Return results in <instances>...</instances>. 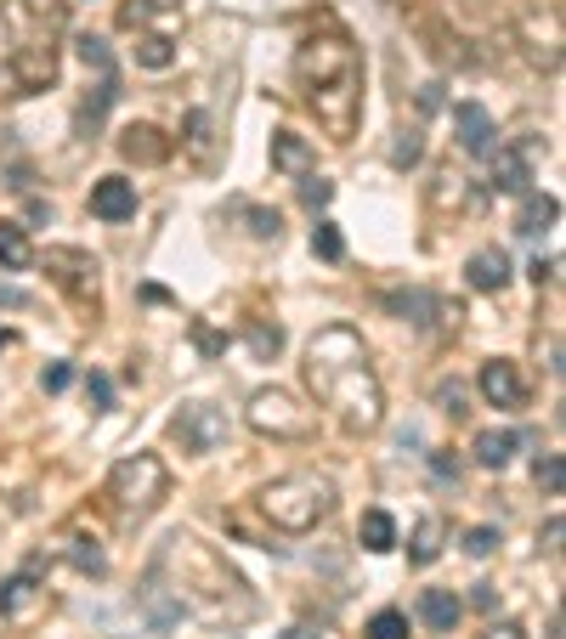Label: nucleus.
<instances>
[{"label":"nucleus","mask_w":566,"mask_h":639,"mask_svg":"<svg viewBox=\"0 0 566 639\" xmlns=\"http://www.w3.org/2000/svg\"><path fill=\"white\" fill-rule=\"evenodd\" d=\"M306 385H312L317 408H328L346 430L368 436V430L386 425V390H380V374H374L368 346H363L357 328L328 323V328L312 334V346H306Z\"/></svg>","instance_id":"1"},{"label":"nucleus","mask_w":566,"mask_h":639,"mask_svg":"<svg viewBox=\"0 0 566 639\" xmlns=\"http://www.w3.org/2000/svg\"><path fill=\"white\" fill-rule=\"evenodd\" d=\"M295 85H301V103L312 108V119L323 125L328 142L357 136V125H363V52L340 29H323V34L301 40Z\"/></svg>","instance_id":"2"},{"label":"nucleus","mask_w":566,"mask_h":639,"mask_svg":"<svg viewBox=\"0 0 566 639\" xmlns=\"http://www.w3.org/2000/svg\"><path fill=\"white\" fill-rule=\"evenodd\" d=\"M57 0H0V96H34L57 85Z\"/></svg>","instance_id":"3"},{"label":"nucleus","mask_w":566,"mask_h":639,"mask_svg":"<svg viewBox=\"0 0 566 639\" xmlns=\"http://www.w3.org/2000/svg\"><path fill=\"white\" fill-rule=\"evenodd\" d=\"M255 504L277 532L301 537V532H317L328 515H335V481H328L323 470H290V475L266 481L255 493Z\"/></svg>","instance_id":"4"},{"label":"nucleus","mask_w":566,"mask_h":639,"mask_svg":"<svg viewBox=\"0 0 566 639\" xmlns=\"http://www.w3.org/2000/svg\"><path fill=\"white\" fill-rule=\"evenodd\" d=\"M165 493H170V470H165L159 453H130V459H119V464L108 470V499H114V510L130 515V521L154 515V510L165 504Z\"/></svg>","instance_id":"5"},{"label":"nucleus","mask_w":566,"mask_h":639,"mask_svg":"<svg viewBox=\"0 0 566 639\" xmlns=\"http://www.w3.org/2000/svg\"><path fill=\"white\" fill-rule=\"evenodd\" d=\"M244 419H250L255 436H272V441H306V436H317V413L301 408L290 390H277V385H261V390H255L250 408H244Z\"/></svg>","instance_id":"6"},{"label":"nucleus","mask_w":566,"mask_h":639,"mask_svg":"<svg viewBox=\"0 0 566 639\" xmlns=\"http://www.w3.org/2000/svg\"><path fill=\"white\" fill-rule=\"evenodd\" d=\"M45 272H52V283L69 294L74 306H85V312L103 306V266H97V255H85V250H45Z\"/></svg>","instance_id":"7"},{"label":"nucleus","mask_w":566,"mask_h":639,"mask_svg":"<svg viewBox=\"0 0 566 639\" xmlns=\"http://www.w3.org/2000/svg\"><path fill=\"white\" fill-rule=\"evenodd\" d=\"M476 390H482V402H488V408H499V413H522V408L533 402V385H527V374L515 368L510 357H493V363H482V374H476Z\"/></svg>","instance_id":"8"},{"label":"nucleus","mask_w":566,"mask_h":639,"mask_svg":"<svg viewBox=\"0 0 566 639\" xmlns=\"http://www.w3.org/2000/svg\"><path fill=\"white\" fill-rule=\"evenodd\" d=\"M170 436L181 441V453H216L221 441H227V413L210 408V402H187L170 419Z\"/></svg>","instance_id":"9"},{"label":"nucleus","mask_w":566,"mask_h":639,"mask_svg":"<svg viewBox=\"0 0 566 639\" xmlns=\"http://www.w3.org/2000/svg\"><path fill=\"white\" fill-rule=\"evenodd\" d=\"M386 306H391L402 323H419V328H431V323L459 328V317H464L459 301H442V294H431V289H391V294H386Z\"/></svg>","instance_id":"10"},{"label":"nucleus","mask_w":566,"mask_h":639,"mask_svg":"<svg viewBox=\"0 0 566 639\" xmlns=\"http://www.w3.org/2000/svg\"><path fill=\"white\" fill-rule=\"evenodd\" d=\"M533 154H538V142L499 147V154H493V192H515V199H522L527 181H533Z\"/></svg>","instance_id":"11"},{"label":"nucleus","mask_w":566,"mask_h":639,"mask_svg":"<svg viewBox=\"0 0 566 639\" xmlns=\"http://www.w3.org/2000/svg\"><path fill=\"white\" fill-rule=\"evenodd\" d=\"M453 136H459V147L470 159H488L493 154V114L482 103H459L453 108Z\"/></svg>","instance_id":"12"},{"label":"nucleus","mask_w":566,"mask_h":639,"mask_svg":"<svg viewBox=\"0 0 566 639\" xmlns=\"http://www.w3.org/2000/svg\"><path fill=\"white\" fill-rule=\"evenodd\" d=\"M216 114L210 108H193V114H187L181 119V154H187V165H193V170H210L216 165Z\"/></svg>","instance_id":"13"},{"label":"nucleus","mask_w":566,"mask_h":639,"mask_svg":"<svg viewBox=\"0 0 566 639\" xmlns=\"http://www.w3.org/2000/svg\"><path fill=\"white\" fill-rule=\"evenodd\" d=\"M91 216H97V221H130L136 216V181L103 176L97 187H91Z\"/></svg>","instance_id":"14"},{"label":"nucleus","mask_w":566,"mask_h":639,"mask_svg":"<svg viewBox=\"0 0 566 639\" xmlns=\"http://www.w3.org/2000/svg\"><path fill=\"white\" fill-rule=\"evenodd\" d=\"M34 572H40V566H29V572H18V577L0 583V617H7V622H23L34 606H45V588H40Z\"/></svg>","instance_id":"15"},{"label":"nucleus","mask_w":566,"mask_h":639,"mask_svg":"<svg viewBox=\"0 0 566 639\" xmlns=\"http://www.w3.org/2000/svg\"><path fill=\"white\" fill-rule=\"evenodd\" d=\"M464 283L476 289V294H499L510 283V255L493 250V243H488V250H476V255L464 261Z\"/></svg>","instance_id":"16"},{"label":"nucleus","mask_w":566,"mask_h":639,"mask_svg":"<svg viewBox=\"0 0 566 639\" xmlns=\"http://www.w3.org/2000/svg\"><path fill=\"white\" fill-rule=\"evenodd\" d=\"M555 221H560V199H555V192L527 187V192H522V210H515V232H522V238H538V232L555 227Z\"/></svg>","instance_id":"17"},{"label":"nucleus","mask_w":566,"mask_h":639,"mask_svg":"<svg viewBox=\"0 0 566 639\" xmlns=\"http://www.w3.org/2000/svg\"><path fill=\"white\" fill-rule=\"evenodd\" d=\"M119 154H125L130 165H165V159H170V142H165L154 125H130V130L119 136Z\"/></svg>","instance_id":"18"},{"label":"nucleus","mask_w":566,"mask_h":639,"mask_svg":"<svg viewBox=\"0 0 566 639\" xmlns=\"http://www.w3.org/2000/svg\"><path fill=\"white\" fill-rule=\"evenodd\" d=\"M470 453H476L482 470H504L515 453H522V430H482L476 441H470Z\"/></svg>","instance_id":"19"},{"label":"nucleus","mask_w":566,"mask_h":639,"mask_svg":"<svg viewBox=\"0 0 566 639\" xmlns=\"http://www.w3.org/2000/svg\"><path fill=\"white\" fill-rule=\"evenodd\" d=\"M114 74H103L97 80V91H85V103H80V114H74V125H80V136H97L103 130V119H108V108H114Z\"/></svg>","instance_id":"20"},{"label":"nucleus","mask_w":566,"mask_h":639,"mask_svg":"<svg viewBox=\"0 0 566 639\" xmlns=\"http://www.w3.org/2000/svg\"><path fill=\"white\" fill-rule=\"evenodd\" d=\"M419 617H424V628L453 633V622L464 617V606H459V595H448V588H424V595H419Z\"/></svg>","instance_id":"21"},{"label":"nucleus","mask_w":566,"mask_h":639,"mask_svg":"<svg viewBox=\"0 0 566 639\" xmlns=\"http://www.w3.org/2000/svg\"><path fill=\"white\" fill-rule=\"evenodd\" d=\"M0 266L7 272H29L34 266V243L18 221H0Z\"/></svg>","instance_id":"22"},{"label":"nucleus","mask_w":566,"mask_h":639,"mask_svg":"<svg viewBox=\"0 0 566 639\" xmlns=\"http://www.w3.org/2000/svg\"><path fill=\"white\" fill-rule=\"evenodd\" d=\"M272 165L290 170V176H306V170H312V147H306L295 130H277V136H272Z\"/></svg>","instance_id":"23"},{"label":"nucleus","mask_w":566,"mask_h":639,"mask_svg":"<svg viewBox=\"0 0 566 639\" xmlns=\"http://www.w3.org/2000/svg\"><path fill=\"white\" fill-rule=\"evenodd\" d=\"M442 537H448L442 515H424V521L413 526V544H408V561H413V566H431V561L442 555Z\"/></svg>","instance_id":"24"},{"label":"nucleus","mask_w":566,"mask_h":639,"mask_svg":"<svg viewBox=\"0 0 566 639\" xmlns=\"http://www.w3.org/2000/svg\"><path fill=\"white\" fill-rule=\"evenodd\" d=\"M357 537H363L368 555H386V549H397V521H391L386 510H368L363 526H357Z\"/></svg>","instance_id":"25"},{"label":"nucleus","mask_w":566,"mask_h":639,"mask_svg":"<svg viewBox=\"0 0 566 639\" xmlns=\"http://www.w3.org/2000/svg\"><path fill=\"white\" fill-rule=\"evenodd\" d=\"M136 63L154 69V74L170 69V63H176V40H170V34H142V40H136Z\"/></svg>","instance_id":"26"},{"label":"nucleus","mask_w":566,"mask_h":639,"mask_svg":"<svg viewBox=\"0 0 566 639\" xmlns=\"http://www.w3.org/2000/svg\"><path fill=\"white\" fill-rule=\"evenodd\" d=\"M69 561H74V572H85V577H103V572H108V561H103V549H97V537H85V532L69 537Z\"/></svg>","instance_id":"27"},{"label":"nucleus","mask_w":566,"mask_h":639,"mask_svg":"<svg viewBox=\"0 0 566 639\" xmlns=\"http://www.w3.org/2000/svg\"><path fill=\"white\" fill-rule=\"evenodd\" d=\"M312 255H317V261H328V266L346 261V238H340V227H335V221H317V227H312Z\"/></svg>","instance_id":"28"},{"label":"nucleus","mask_w":566,"mask_h":639,"mask_svg":"<svg viewBox=\"0 0 566 639\" xmlns=\"http://www.w3.org/2000/svg\"><path fill=\"white\" fill-rule=\"evenodd\" d=\"M74 52H80L85 69H97V80L114 74V52H108V40H103V34H80V40H74Z\"/></svg>","instance_id":"29"},{"label":"nucleus","mask_w":566,"mask_h":639,"mask_svg":"<svg viewBox=\"0 0 566 639\" xmlns=\"http://www.w3.org/2000/svg\"><path fill=\"white\" fill-rule=\"evenodd\" d=\"M368 639H408V617L402 611H374L368 617Z\"/></svg>","instance_id":"30"},{"label":"nucleus","mask_w":566,"mask_h":639,"mask_svg":"<svg viewBox=\"0 0 566 639\" xmlns=\"http://www.w3.org/2000/svg\"><path fill=\"white\" fill-rule=\"evenodd\" d=\"M328 199H335V181H328V176H312V170H306V176H301V205H306V210H323Z\"/></svg>","instance_id":"31"},{"label":"nucleus","mask_w":566,"mask_h":639,"mask_svg":"<svg viewBox=\"0 0 566 639\" xmlns=\"http://www.w3.org/2000/svg\"><path fill=\"white\" fill-rule=\"evenodd\" d=\"M244 339H250L255 357H277V352H283V328H266V323H250Z\"/></svg>","instance_id":"32"},{"label":"nucleus","mask_w":566,"mask_h":639,"mask_svg":"<svg viewBox=\"0 0 566 639\" xmlns=\"http://www.w3.org/2000/svg\"><path fill=\"white\" fill-rule=\"evenodd\" d=\"M538 486H544V493H560V486H566V459H560V453H544V459H538Z\"/></svg>","instance_id":"33"},{"label":"nucleus","mask_w":566,"mask_h":639,"mask_svg":"<svg viewBox=\"0 0 566 639\" xmlns=\"http://www.w3.org/2000/svg\"><path fill=\"white\" fill-rule=\"evenodd\" d=\"M85 397H91V413H108L114 408V379L108 374H91L85 379Z\"/></svg>","instance_id":"34"},{"label":"nucleus","mask_w":566,"mask_h":639,"mask_svg":"<svg viewBox=\"0 0 566 639\" xmlns=\"http://www.w3.org/2000/svg\"><path fill=\"white\" fill-rule=\"evenodd\" d=\"M419 154H424L419 130H402V136H397V147H391V165H397V170H408V165H419Z\"/></svg>","instance_id":"35"},{"label":"nucleus","mask_w":566,"mask_h":639,"mask_svg":"<svg viewBox=\"0 0 566 639\" xmlns=\"http://www.w3.org/2000/svg\"><path fill=\"white\" fill-rule=\"evenodd\" d=\"M493 549H499V532H493V526H470V532H464V555L482 561V555H493Z\"/></svg>","instance_id":"36"},{"label":"nucleus","mask_w":566,"mask_h":639,"mask_svg":"<svg viewBox=\"0 0 566 639\" xmlns=\"http://www.w3.org/2000/svg\"><path fill=\"white\" fill-rule=\"evenodd\" d=\"M40 385H45V397H63V390L74 385V363H52L40 374Z\"/></svg>","instance_id":"37"},{"label":"nucleus","mask_w":566,"mask_h":639,"mask_svg":"<svg viewBox=\"0 0 566 639\" xmlns=\"http://www.w3.org/2000/svg\"><path fill=\"white\" fill-rule=\"evenodd\" d=\"M165 7H176V0H130V7L119 12V23H125V29H136L142 18H154V12H165Z\"/></svg>","instance_id":"38"},{"label":"nucleus","mask_w":566,"mask_h":639,"mask_svg":"<svg viewBox=\"0 0 566 639\" xmlns=\"http://www.w3.org/2000/svg\"><path fill=\"white\" fill-rule=\"evenodd\" d=\"M244 216H250V232H255V238H272V243H277V232H283L277 210H244Z\"/></svg>","instance_id":"39"},{"label":"nucleus","mask_w":566,"mask_h":639,"mask_svg":"<svg viewBox=\"0 0 566 639\" xmlns=\"http://www.w3.org/2000/svg\"><path fill=\"white\" fill-rule=\"evenodd\" d=\"M437 402H442L448 413H464V385H459V379H442V385H437Z\"/></svg>","instance_id":"40"},{"label":"nucleus","mask_w":566,"mask_h":639,"mask_svg":"<svg viewBox=\"0 0 566 639\" xmlns=\"http://www.w3.org/2000/svg\"><path fill=\"white\" fill-rule=\"evenodd\" d=\"M0 306H7V312H29V306H34V294H29V289H12V283H0Z\"/></svg>","instance_id":"41"},{"label":"nucleus","mask_w":566,"mask_h":639,"mask_svg":"<svg viewBox=\"0 0 566 639\" xmlns=\"http://www.w3.org/2000/svg\"><path fill=\"white\" fill-rule=\"evenodd\" d=\"M193 339H199V352H210V357L221 352V334H210L205 323H193Z\"/></svg>","instance_id":"42"},{"label":"nucleus","mask_w":566,"mask_h":639,"mask_svg":"<svg viewBox=\"0 0 566 639\" xmlns=\"http://www.w3.org/2000/svg\"><path fill=\"white\" fill-rule=\"evenodd\" d=\"M431 470H437L442 481H459V464H453L448 453H431Z\"/></svg>","instance_id":"43"},{"label":"nucleus","mask_w":566,"mask_h":639,"mask_svg":"<svg viewBox=\"0 0 566 639\" xmlns=\"http://www.w3.org/2000/svg\"><path fill=\"white\" fill-rule=\"evenodd\" d=\"M437 91H442V85H424V91H419V114H437V103H442Z\"/></svg>","instance_id":"44"},{"label":"nucleus","mask_w":566,"mask_h":639,"mask_svg":"<svg viewBox=\"0 0 566 639\" xmlns=\"http://www.w3.org/2000/svg\"><path fill=\"white\" fill-rule=\"evenodd\" d=\"M555 277V261H533V283H549Z\"/></svg>","instance_id":"45"},{"label":"nucleus","mask_w":566,"mask_h":639,"mask_svg":"<svg viewBox=\"0 0 566 639\" xmlns=\"http://www.w3.org/2000/svg\"><path fill=\"white\" fill-rule=\"evenodd\" d=\"M277 639H317V633H312V628H283Z\"/></svg>","instance_id":"46"},{"label":"nucleus","mask_w":566,"mask_h":639,"mask_svg":"<svg viewBox=\"0 0 566 639\" xmlns=\"http://www.w3.org/2000/svg\"><path fill=\"white\" fill-rule=\"evenodd\" d=\"M488 639H515V628H493V633H488Z\"/></svg>","instance_id":"47"},{"label":"nucleus","mask_w":566,"mask_h":639,"mask_svg":"<svg viewBox=\"0 0 566 639\" xmlns=\"http://www.w3.org/2000/svg\"><path fill=\"white\" fill-rule=\"evenodd\" d=\"M12 346V328H0V352H7Z\"/></svg>","instance_id":"48"}]
</instances>
